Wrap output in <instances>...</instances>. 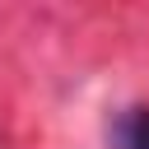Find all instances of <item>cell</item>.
Masks as SVG:
<instances>
[{"label":"cell","mask_w":149,"mask_h":149,"mask_svg":"<svg viewBox=\"0 0 149 149\" xmlns=\"http://www.w3.org/2000/svg\"><path fill=\"white\" fill-rule=\"evenodd\" d=\"M112 144L116 149H149V107L121 112L116 126H112Z\"/></svg>","instance_id":"6da1fadb"}]
</instances>
